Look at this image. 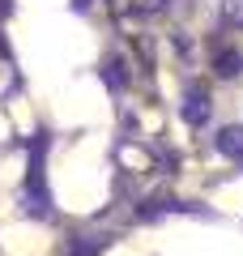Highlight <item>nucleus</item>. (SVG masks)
<instances>
[{
    "label": "nucleus",
    "mask_w": 243,
    "mask_h": 256,
    "mask_svg": "<svg viewBox=\"0 0 243 256\" xmlns=\"http://www.w3.org/2000/svg\"><path fill=\"white\" fill-rule=\"evenodd\" d=\"M209 111H214V102H209V90L200 82H188V90H184V102H180V116L188 128H205L209 124Z\"/></svg>",
    "instance_id": "nucleus-1"
},
{
    "label": "nucleus",
    "mask_w": 243,
    "mask_h": 256,
    "mask_svg": "<svg viewBox=\"0 0 243 256\" xmlns=\"http://www.w3.org/2000/svg\"><path fill=\"white\" fill-rule=\"evenodd\" d=\"M214 150H218L222 158H230V162H243V124H226V128H218Z\"/></svg>",
    "instance_id": "nucleus-2"
},
{
    "label": "nucleus",
    "mask_w": 243,
    "mask_h": 256,
    "mask_svg": "<svg viewBox=\"0 0 243 256\" xmlns=\"http://www.w3.org/2000/svg\"><path fill=\"white\" fill-rule=\"evenodd\" d=\"M214 73L222 77V82H234V77L243 73V52H239V47H230V43L218 47V52H214Z\"/></svg>",
    "instance_id": "nucleus-3"
},
{
    "label": "nucleus",
    "mask_w": 243,
    "mask_h": 256,
    "mask_svg": "<svg viewBox=\"0 0 243 256\" xmlns=\"http://www.w3.org/2000/svg\"><path fill=\"white\" fill-rule=\"evenodd\" d=\"M222 22L226 26H243V0H222Z\"/></svg>",
    "instance_id": "nucleus-4"
}]
</instances>
